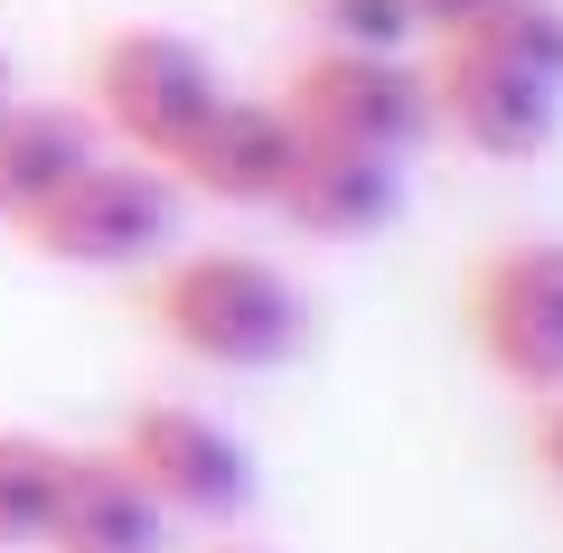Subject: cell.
Here are the masks:
<instances>
[{"mask_svg":"<svg viewBox=\"0 0 563 553\" xmlns=\"http://www.w3.org/2000/svg\"><path fill=\"white\" fill-rule=\"evenodd\" d=\"M141 319L169 356L207 366V376H273L310 347V300L273 254L244 244H198V254H161Z\"/></svg>","mask_w":563,"mask_h":553,"instance_id":"6da1fadb","label":"cell"},{"mask_svg":"<svg viewBox=\"0 0 563 553\" xmlns=\"http://www.w3.org/2000/svg\"><path fill=\"white\" fill-rule=\"evenodd\" d=\"M10 235L38 263H66V273H141L179 244V178L161 159L132 151H95L76 178H66L47 207H29Z\"/></svg>","mask_w":563,"mask_h":553,"instance_id":"7a4b0ae2","label":"cell"},{"mask_svg":"<svg viewBox=\"0 0 563 553\" xmlns=\"http://www.w3.org/2000/svg\"><path fill=\"white\" fill-rule=\"evenodd\" d=\"M217 95H225L217 57H207L198 38H179V29H113V38H95V57H85V113H95V132L113 141V151H132V159H169L207 122Z\"/></svg>","mask_w":563,"mask_h":553,"instance_id":"3957f363","label":"cell"},{"mask_svg":"<svg viewBox=\"0 0 563 553\" xmlns=\"http://www.w3.org/2000/svg\"><path fill=\"white\" fill-rule=\"evenodd\" d=\"M273 103L291 113L301 141H347V151H376V159H413L432 141L422 57H385V47H310Z\"/></svg>","mask_w":563,"mask_h":553,"instance_id":"277c9868","label":"cell"},{"mask_svg":"<svg viewBox=\"0 0 563 553\" xmlns=\"http://www.w3.org/2000/svg\"><path fill=\"white\" fill-rule=\"evenodd\" d=\"M461 329L498 385L563 395V244L554 235L488 244L461 281Z\"/></svg>","mask_w":563,"mask_h":553,"instance_id":"5b68a950","label":"cell"},{"mask_svg":"<svg viewBox=\"0 0 563 553\" xmlns=\"http://www.w3.org/2000/svg\"><path fill=\"white\" fill-rule=\"evenodd\" d=\"M103 451L151 488V507L169 526H235L254 507V451L198 403H141Z\"/></svg>","mask_w":563,"mask_h":553,"instance_id":"8992f818","label":"cell"},{"mask_svg":"<svg viewBox=\"0 0 563 553\" xmlns=\"http://www.w3.org/2000/svg\"><path fill=\"white\" fill-rule=\"evenodd\" d=\"M422 85H432V132L461 141L470 159H536L544 141L563 132V95L554 85L517 76V66L479 57V47H461V38H432Z\"/></svg>","mask_w":563,"mask_h":553,"instance_id":"52a82bcc","label":"cell"},{"mask_svg":"<svg viewBox=\"0 0 563 553\" xmlns=\"http://www.w3.org/2000/svg\"><path fill=\"white\" fill-rule=\"evenodd\" d=\"M291 151H301V132H291V113H282L273 95H217V103H207V122L161 159V169L179 178V198L273 207L282 178H291Z\"/></svg>","mask_w":563,"mask_h":553,"instance_id":"ba28073f","label":"cell"},{"mask_svg":"<svg viewBox=\"0 0 563 553\" xmlns=\"http://www.w3.org/2000/svg\"><path fill=\"white\" fill-rule=\"evenodd\" d=\"M273 217L301 225L310 244H366V235H385L404 217V159L347 151V141H301Z\"/></svg>","mask_w":563,"mask_h":553,"instance_id":"9c48e42d","label":"cell"},{"mask_svg":"<svg viewBox=\"0 0 563 553\" xmlns=\"http://www.w3.org/2000/svg\"><path fill=\"white\" fill-rule=\"evenodd\" d=\"M161 544H169V516L151 507V488L113 451H66L38 553H161Z\"/></svg>","mask_w":563,"mask_h":553,"instance_id":"30bf717a","label":"cell"},{"mask_svg":"<svg viewBox=\"0 0 563 553\" xmlns=\"http://www.w3.org/2000/svg\"><path fill=\"white\" fill-rule=\"evenodd\" d=\"M95 151H103V132H95L85 103H29L20 95L0 113V225H20L29 207H47Z\"/></svg>","mask_w":563,"mask_h":553,"instance_id":"8fae6325","label":"cell"},{"mask_svg":"<svg viewBox=\"0 0 563 553\" xmlns=\"http://www.w3.org/2000/svg\"><path fill=\"white\" fill-rule=\"evenodd\" d=\"M442 38H461V47H479V57L563 95V0H470Z\"/></svg>","mask_w":563,"mask_h":553,"instance_id":"7c38bea8","label":"cell"},{"mask_svg":"<svg viewBox=\"0 0 563 553\" xmlns=\"http://www.w3.org/2000/svg\"><path fill=\"white\" fill-rule=\"evenodd\" d=\"M66 441L47 432H0V553H38V526L57 507Z\"/></svg>","mask_w":563,"mask_h":553,"instance_id":"4fadbf2b","label":"cell"},{"mask_svg":"<svg viewBox=\"0 0 563 553\" xmlns=\"http://www.w3.org/2000/svg\"><path fill=\"white\" fill-rule=\"evenodd\" d=\"M310 20H320V47H385V57H413L422 47L404 0H310Z\"/></svg>","mask_w":563,"mask_h":553,"instance_id":"5bb4252c","label":"cell"},{"mask_svg":"<svg viewBox=\"0 0 563 553\" xmlns=\"http://www.w3.org/2000/svg\"><path fill=\"white\" fill-rule=\"evenodd\" d=\"M526 451H536V469L563 488V395H536V422H526Z\"/></svg>","mask_w":563,"mask_h":553,"instance_id":"9a60e30c","label":"cell"},{"mask_svg":"<svg viewBox=\"0 0 563 553\" xmlns=\"http://www.w3.org/2000/svg\"><path fill=\"white\" fill-rule=\"evenodd\" d=\"M10 103H20V76H10V57H0V113H10Z\"/></svg>","mask_w":563,"mask_h":553,"instance_id":"2e32d148","label":"cell"},{"mask_svg":"<svg viewBox=\"0 0 563 553\" xmlns=\"http://www.w3.org/2000/svg\"><path fill=\"white\" fill-rule=\"evenodd\" d=\"M225 553H254V544H225Z\"/></svg>","mask_w":563,"mask_h":553,"instance_id":"e0dca14e","label":"cell"}]
</instances>
